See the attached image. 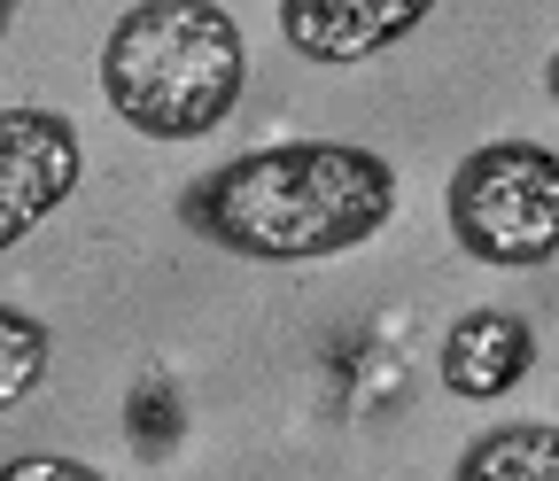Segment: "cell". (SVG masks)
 Segmentation results:
<instances>
[{"label": "cell", "mask_w": 559, "mask_h": 481, "mask_svg": "<svg viewBox=\"0 0 559 481\" xmlns=\"http://www.w3.org/2000/svg\"><path fill=\"white\" fill-rule=\"evenodd\" d=\"M396 164L358 141H272L179 187V226L241 264H326L396 218Z\"/></svg>", "instance_id": "1"}, {"label": "cell", "mask_w": 559, "mask_h": 481, "mask_svg": "<svg viewBox=\"0 0 559 481\" xmlns=\"http://www.w3.org/2000/svg\"><path fill=\"white\" fill-rule=\"evenodd\" d=\"M249 86V39L210 0H132L102 32V101L140 141H210Z\"/></svg>", "instance_id": "2"}, {"label": "cell", "mask_w": 559, "mask_h": 481, "mask_svg": "<svg viewBox=\"0 0 559 481\" xmlns=\"http://www.w3.org/2000/svg\"><path fill=\"white\" fill-rule=\"evenodd\" d=\"M451 241L489 272H536L559 256V156L544 141H481L443 194Z\"/></svg>", "instance_id": "3"}, {"label": "cell", "mask_w": 559, "mask_h": 481, "mask_svg": "<svg viewBox=\"0 0 559 481\" xmlns=\"http://www.w3.org/2000/svg\"><path fill=\"white\" fill-rule=\"evenodd\" d=\"M79 179H86V148L62 109H39V101L0 109V256L32 241L79 194Z\"/></svg>", "instance_id": "4"}, {"label": "cell", "mask_w": 559, "mask_h": 481, "mask_svg": "<svg viewBox=\"0 0 559 481\" xmlns=\"http://www.w3.org/2000/svg\"><path fill=\"white\" fill-rule=\"evenodd\" d=\"M272 16H280V39L304 62L349 71V62H373L396 39H412L428 24V0H280Z\"/></svg>", "instance_id": "5"}, {"label": "cell", "mask_w": 559, "mask_h": 481, "mask_svg": "<svg viewBox=\"0 0 559 481\" xmlns=\"http://www.w3.org/2000/svg\"><path fill=\"white\" fill-rule=\"evenodd\" d=\"M528 365H536V326H528L521 311H506V303L459 311L451 334H443V358H436V373H443V388H451L459 404H498V396H513V388L528 381Z\"/></svg>", "instance_id": "6"}, {"label": "cell", "mask_w": 559, "mask_h": 481, "mask_svg": "<svg viewBox=\"0 0 559 481\" xmlns=\"http://www.w3.org/2000/svg\"><path fill=\"white\" fill-rule=\"evenodd\" d=\"M451 481H559V420H498L481 428Z\"/></svg>", "instance_id": "7"}, {"label": "cell", "mask_w": 559, "mask_h": 481, "mask_svg": "<svg viewBox=\"0 0 559 481\" xmlns=\"http://www.w3.org/2000/svg\"><path fill=\"white\" fill-rule=\"evenodd\" d=\"M47 365H55L47 318H32L24 303H0V420L47 388Z\"/></svg>", "instance_id": "8"}, {"label": "cell", "mask_w": 559, "mask_h": 481, "mask_svg": "<svg viewBox=\"0 0 559 481\" xmlns=\"http://www.w3.org/2000/svg\"><path fill=\"white\" fill-rule=\"evenodd\" d=\"M0 481H109V473L86 458H62V450H24V458L0 466Z\"/></svg>", "instance_id": "9"}, {"label": "cell", "mask_w": 559, "mask_h": 481, "mask_svg": "<svg viewBox=\"0 0 559 481\" xmlns=\"http://www.w3.org/2000/svg\"><path fill=\"white\" fill-rule=\"evenodd\" d=\"M544 94L559 101V47H551V62H544Z\"/></svg>", "instance_id": "10"}, {"label": "cell", "mask_w": 559, "mask_h": 481, "mask_svg": "<svg viewBox=\"0 0 559 481\" xmlns=\"http://www.w3.org/2000/svg\"><path fill=\"white\" fill-rule=\"evenodd\" d=\"M9 24H16V9H9V0H0V39H9Z\"/></svg>", "instance_id": "11"}]
</instances>
